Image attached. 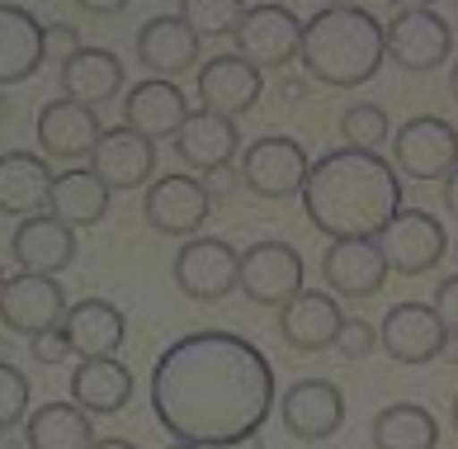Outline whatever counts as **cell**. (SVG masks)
<instances>
[{
    "label": "cell",
    "instance_id": "1",
    "mask_svg": "<svg viewBox=\"0 0 458 449\" xmlns=\"http://www.w3.org/2000/svg\"><path fill=\"white\" fill-rule=\"evenodd\" d=\"M275 407V365L236 332H190L151 369V417L180 445H246Z\"/></svg>",
    "mask_w": 458,
    "mask_h": 449
},
{
    "label": "cell",
    "instance_id": "2",
    "mask_svg": "<svg viewBox=\"0 0 458 449\" xmlns=\"http://www.w3.org/2000/svg\"><path fill=\"white\" fill-rule=\"evenodd\" d=\"M402 209V176L383 151L341 147L317 157L302 185V213L321 237H378Z\"/></svg>",
    "mask_w": 458,
    "mask_h": 449
},
{
    "label": "cell",
    "instance_id": "3",
    "mask_svg": "<svg viewBox=\"0 0 458 449\" xmlns=\"http://www.w3.org/2000/svg\"><path fill=\"white\" fill-rule=\"evenodd\" d=\"M387 57V33L383 20L369 14L364 5H321L308 24H302V76L331 91H354L378 76Z\"/></svg>",
    "mask_w": 458,
    "mask_h": 449
},
{
    "label": "cell",
    "instance_id": "4",
    "mask_svg": "<svg viewBox=\"0 0 458 449\" xmlns=\"http://www.w3.org/2000/svg\"><path fill=\"white\" fill-rule=\"evenodd\" d=\"M308 151H302L298 137H284V133H265L256 137L250 147H242V185L250 189L256 199H293L302 194V185H308Z\"/></svg>",
    "mask_w": 458,
    "mask_h": 449
},
{
    "label": "cell",
    "instance_id": "5",
    "mask_svg": "<svg viewBox=\"0 0 458 449\" xmlns=\"http://www.w3.org/2000/svg\"><path fill=\"white\" fill-rule=\"evenodd\" d=\"M208 189L190 170H171V176H151L142 185V218L151 232L161 237H199V228L208 222Z\"/></svg>",
    "mask_w": 458,
    "mask_h": 449
},
{
    "label": "cell",
    "instance_id": "6",
    "mask_svg": "<svg viewBox=\"0 0 458 449\" xmlns=\"http://www.w3.org/2000/svg\"><path fill=\"white\" fill-rule=\"evenodd\" d=\"M175 289L194 303H223L236 289L242 274V251L223 237H184V246L175 251Z\"/></svg>",
    "mask_w": 458,
    "mask_h": 449
},
{
    "label": "cell",
    "instance_id": "7",
    "mask_svg": "<svg viewBox=\"0 0 458 449\" xmlns=\"http://www.w3.org/2000/svg\"><path fill=\"white\" fill-rule=\"evenodd\" d=\"M393 166L406 180H445L458 166V128L435 114H416L393 133Z\"/></svg>",
    "mask_w": 458,
    "mask_h": 449
},
{
    "label": "cell",
    "instance_id": "8",
    "mask_svg": "<svg viewBox=\"0 0 458 449\" xmlns=\"http://www.w3.org/2000/svg\"><path fill=\"white\" fill-rule=\"evenodd\" d=\"M232 43H236V53H242L246 62H256L260 72H279V66H288L302 47V20L284 5V0L246 5Z\"/></svg>",
    "mask_w": 458,
    "mask_h": 449
},
{
    "label": "cell",
    "instance_id": "9",
    "mask_svg": "<svg viewBox=\"0 0 458 449\" xmlns=\"http://www.w3.org/2000/svg\"><path fill=\"white\" fill-rule=\"evenodd\" d=\"M302 280H308V270H302V255L288 246V241L265 237V241H250V246L242 251L236 289H242L250 303L275 307V313H279V307L302 289Z\"/></svg>",
    "mask_w": 458,
    "mask_h": 449
},
{
    "label": "cell",
    "instance_id": "10",
    "mask_svg": "<svg viewBox=\"0 0 458 449\" xmlns=\"http://www.w3.org/2000/svg\"><path fill=\"white\" fill-rule=\"evenodd\" d=\"M378 246L387 255L393 274H430L449 251V232L439 228V218L426 209H397L378 228Z\"/></svg>",
    "mask_w": 458,
    "mask_h": 449
},
{
    "label": "cell",
    "instance_id": "11",
    "mask_svg": "<svg viewBox=\"0 0 458 449\" xmlns=\"http://www.w3.org/2000/svg\"><path fill=\"white\" fill-rule=\"evenodd\" d=\"M66 317V293L57 284V274H33V270H20L10 274L5 289H0V326L14 336H43L62 326Z\"/></svg>",
    "mask_w": 458,
    "mask_h": 449
},
{
    "label": "cell",
    "instance_id": "12",
    "mask_svg": "<svg viewBox=\"0 0 458 449\" xmlns=\"http://www.w3.org/2000/svg\"><path fill=\"white\" fill-rule=\"evenodd\" d=\"M387 274H393V265H387L378 237H335L331 246L321 251V280H327V289L345 303L383 293Z\"/></svg>",
    "mask_w": 458,
    "mask_h": 449
},
{
    "label": "cell",
    "instance_id": "13",
    "mask_svg": "<svg viewBox=\"0 0 458 449\" xmlns=\"http://www.w3.org/2000/svg\"><path fill=\"white\" fill-rule=\"evenodd\" d=\"M383 33H387V62H397L402 72H435L454 53V29L435 10H397L383 24Z\"/></svg>",
    "mask_w": 458,
    "mask_h": 449
},
{
    "label": "cell",
    "instance_id": "14",
    "mask_svg": "<svg viewBox=\"0 0 458 449\" xmlns=\"http://www.w3.org/2000/svg\"><path fill=\"white\" fill-rule=\"evenodd\" d=\"M194 95H199V109H213V114H227V118H242L260 105L265 95V72L256 62H246L242 53H223V57H208L194 76Z\"/></svg>",
    "mask_w": 458,
    "mask_h": 449
},
{
    "label": "cell",
    "instance_id": "15",
    "mask_svg": "<svg viewBox=\"0 0 458 449\" xmlns=\"http://www.w3.org/2000/svg\"><path fill=\"white\" fill-rule=\"evenodd\" d=\"M449 332L430 303H393L378 326V350L397 365H430L445 355Z\"/></svg>",
    "mask_w": 458,
    "mask_h": 449
},
{
    "label": "cell",
    "instance_id": "16",
    "mask_svg": "<svg viewBox=\"0 0 458 449\" xmlns=\"http://www.w3.org/2000/svg\"><path fill=\"white\" fill-rule=\"evenodd\" d=\"M99 124L95 105H81V99L62 95V99H47L33 118V137H38V151L53 161H90V151L99 142Z\"/></svg>",
    "mask_w": 458,
    "mask_h": 449
},
{
    "label": "cell",
    "instance_id": "17",
    "mask_svg": "<svg viewBox=\"0 0 458 449\" xmlns=\"http://www.w3.org/2000/svg\"><path fill=\"white\" fill-rule=\"evenodd\" d=\"M341 322H345V313H341V298L331 289H298L279 307V336L298 355L331 350L335 336H341Z\"/></svg>",
    "mask_w": 458,
    "mask_h": 449
},
{
    "label": "cell",
    "instance_id": "18",
    "mask_svg": "<svg viewBox=\"0 0 458 449\" xmlns=\"http://www.w3.org/2000/svg\"><path fill=\"white\" fill-rule=\"evenodd\" d=\"M279 421L293 440L321 445V440H331L345 421V393L335 384H327V378H298L279 402Z\"/></svg>",
    "mask_w": 458,
    "mask_h": 449
},
{
    "label": "cell",
    "instance_id": "19",
    "mask_svg": "<svg viewBox=\"0 0 458 449\" xmlns=\"http://www.w3.org/2000/svg\"><path fill=\"white\" fill-rule=\"evenodd\" d=\"M184 118H190V99H184V91L171 76H147L123 91V124L132 133L151 137V142L175 137Z\"/></svg>",
    "mask_w": 458,
    "mask_h": 449
},
{
    "label": "cell",
    "instance_id": "20",
    "mask_svg": "<svg viewBox=\"0 0 458 449\" xmlns=\"http://www.w3.org/2000/svg\"><path fill=\"white\" fill-rule=\"evenodd\" d=\"M86 166L109 189H142L151 176H157V142L142 137V133H132L128 124L123 128H105Z\"/></svg>",
    "mask_w": 458,
    "mask_h": 449
},
{
    "label": "cell",
    "instance_id": "21",
    "mask_svg": "<svg viewBox=\"0 0 458 449\" xmlns=\"http://www.w3.org/2000/svg\"><path fill=\"white\" fill-rule=\"evenodd\" d=\"M10 255L20 270L33 274H62L76 261V228H66L57 213H29L20 218V228L10 232Z\"/></svg>",
    "mask_w": 458,
    "mask_h": 449
},
{
    "label": "cell",
    "instance_id": "22",
    "mask_svg": "<svg viewBox=\"0 0 458 449\" xmlns=\"http://www.w3.org/2000/svg\"><path fill=\"white\" fill-rule=\"evenodd\" d=\"M175 157L194 170V176H203V170L213 166H227L242 157V128H236V118L227 114H213V109H199L180 124V133L171 137Z\"/></svg>",
    "mask_w": 458,
    "mask_h": 449
},
{
    "label": "cell",
    "instance_id": "23",
    "mask_svg": "<svg viewBox=\"0 0 458 449\" xmlns=\"http://www.w3.org/2000/svg\"><path fill=\"white\" fill-rule=\"evenodd\" d=\"M138 62L147 66L151 76H184L194 72L199 62V47L203 39L180 20V14H151V20L138 29Z\"/></svg>",
    "mask_w": 458,
    "mask_h": 449
},
{
    "label": "cell",
    "instance_id": "24",
    "mask_svg": "<svg viewBox=\"0 0 458 449\" xmlns=\"http://www.w3.org/2000/svg\"><path fill=\"white\" fill-rule=\"evenodd\" d=\"M62 336L72 341L76 359L118 355V345H123V336H128V317L118 313L109 298H81V303H66Z\"/></svg>",
    "mask_w": 458,
    "mask_h": 449
},
{
    "label": "cell",
    "instance_id": "25",
    "mask_svg": "<svg viewBox=\"0 0 458 449\" xmlns=\"http://www.w3.org/2000/svg\"><path fill=\"white\" fill-rule=\"evenodd\" d=\"M57 72H62L57 76L62 95L81 99V105H95V109L128 91V72H123V62H118V53H109V47H81V53H72Z\"/></svg>",
    "mask_w": 458,
    "mask_h": 449
},
{
    "label": "cell",
    "instance_id": "26",
    "mask_svg": "<svg viewBox=\"0 0 458 449\" xmlns=\"http://www.w3.org/2000/svg\"><path fill=\"white\" fill-rule=\"evenodd\" d=\"M53 170L38 151H0V213L5 218H29L47 209L53 194Z\"/></svg>",
    "mask_w": 458,
    "mask_h": 449
},
{
    "label": "cell",
    "instance_id": "27",
    "mask_svg": "<svg viewBox=\"0 0 458 449\" xmlns=\"http://www.w3.org/2000/svg\"><path fill=\"white\" fill-rule=\"evenodd\" d=\"M43 66V24L24 5L0 0V91L20 85Z\"/></svg>",
    "mask_w": 458,
    "mask_h": 449
},
{
    "label": "cell",
    "instance_id": "28",
    "mask_svg": "<svg viewBox=\"0 0 458 449\" xmlns=\"http://www.w3.org/2000/svg\"><path fill=\"white\" fill-rule=\"evenodd\" d=\"M109 194L114 189L95 176L90 166H72L53 180V194H47V213H57L66 228H95L109 213Z\"/></svg>",
    "mask_w": 458,
    "mask_h": 449
},
{
    "label": "cell",
    "instance_id": "29",
    "mask_svg": "<svg viewBox=\"0 0 458 449\" xmlns=\"http://www.w3.org/2000/svg\"><path fill=\"white\" fill-rule=\"evenodd\" d=\"M72 397L90 417H114L132 402V374L123 359L114 355H99V359H81L76 374H72Z\"/></svg>",
    "mask_w": 458,
    "mask_h": 449
},
{
    "label": "cell",
    "instance_id": "30",
    "mask_svg": "<svg viewBox=\"0 0 458 449\" xmlns=\"http://www.w3.org/2000/svg\"><path fill=\"white\" fill-rule=\"evenodd\" d=\"M24 440L29 449H90L95 430H90V411L76 402H43L38 411L24 417Z\"/></svg>",
    "mask_w": 458,
    "mask_h": 449
},
{
    "label": "cell",
    "instance_id": "31",
    "mask_svg": "<svg viewBox=\"0 0 458 449\" xmlns=\"http://www.w3.org/2000/svg\"><path fill=\"white\" fill-rule=\"evenodd\" d=\"M373 445L383 449H435L439 445V426L420 402H387L369 430Z\"/></svg>",
    "mask_w": 458,
    "mask_h": 449
},
{
    "label": "cell",
    "instance_id": "32",
    "mask_svg": "<svg viewBox=\"0 0 458 449\" xmlns=\"http://www.w3.org/2000/svg\"><path fill=\"white\" fill-rule=\"evenodd\" d=\"M341 137H345V147L383 151L387 137H393V114H387L383 105H369V99H360V105H350V109L341 114Z\"/></svg>",
    "mask_w": 458,
    "mask_h": 449
},
{
    "label": "cell",
    "instance_id": "33",
    "mask_svg": "<svg viewBox=\"0 0 458 449\" xmlns=\"http://www.w3.org/2000/svg\"><path fill=\"white\" fill-rule=\"evenodd\" d=\"M246 14V0H180V20L199 39H232Z\"/></svg>",
    "mask_w": 458,
    "mask_h": 449
},
{
    "label": "cell",
    "instance_id": "34",
    "mask_svg": "<svg viewBox=\"0 0 458 449\" xmlns=\"http://www.w3.org/2000/svg\"><path fill=\"white\" fill-rule=\"evenodd\" d=\"M29 417V378L0 359V436Z\"/></svg>",
    "mask_w": 458,
    "mask_h": 449
},
{
    "label": "cell",
    "instance_id": "35",
    "mask_svg": "<svg viewBox=\"0 0 458 449\" xmlns=\"http://www.w3.org/2000/svg\"><path fill=\"white\" fill-rule=\"evenodd\" d=\"M335 350L345 359H369L378 350V326L364 322V317H345L341 322V336H335Z\"/></svg>",
    "mask_w": 458,
    "mask_h": 449
},
{
    "label": "cell",
    "instance_id": "36",
    "mask_svg": "<svg viewBox=\"0 0 458 449\" xmlns=\"http://www.w3.org/2000/svg\"><path fill=\"white\" fill-rule=\"evenodd\" d=\"M81 47H86V43H81V33L72 24H43V62L62 66L72 53H81Z\"/></svg>",
    "mask_w": 458,
    "mask_h": 449
},
{
    "label": "cell",
    "instance_id": "37",
    "mask_svg": "<svg viewBox=\"0 0 458 449\" xmlns=\"http://www.w3.org/2000/svg\"><path fill=\"white\" fill-rule=\"evenodd\" d=\"M199 180H203V189H208V199H213V203H232V194H236V189H246V185H242V166H236V161L203 170Z\"/></svg>",
    "mask_w": 458,
    "mask_h": 449
},
{
    "label": "cell",
    "instance_id": "38",
    "mask_svg": "<svg viewBox=\"0 0 458 449\" xmlns=\"http://www.w3.org/2000/svg\"><path fill=\"white\" fill-rule=\"evenodd\" d=\"M29 355L38 359L43 369H53V365H66V359H72V341L62 336V326H53V332H43V336L29 341Z\"/></svg>",
    "mask_w": 458,
    "mask_h": 449
},
{
    "label": "cell",
    "instance_id": "39",
    "mask_svg": "<svg viewBox=\"0 0 458 449\" xmlns=\"http://www.w3.org/2000/svg\"><path fill=\"white\" fill-rule=\"evenodd\" d=\"M430 307L439 313V322H445V332H449V336H458V274H449V280H439V289H435Z\"/></svg>",
    "mask_w": 458,
    "mask_h": 449
},
{
    "label": "cell",
    "instance_id": "40",
    "mask_svg": "<svg viewBox=\"0 0 458 449\" xmlns=\"http://www.w3.org/2000/svg\"><path fill=\"white\" fill-rule=\"evenodd\" d=\"M76 5L86 10V14H99V20H109V14H123L132 0H76Z\"/></svg>",
    "mask_w": 458,
    "mask_h": 449
},
{
    "label": "cell",
    "instance_id": "41",
    "mask_svg": "<svg viewBox=\"0 0 458 449\" xmlns=\"http://www.w3.org/2000/svg\"><path fill=\"white\" fill-rule=\"evenodd\" d=\"M439 185H445V189H439V194H445V213H449V218H458V166H454Z\"/></svg>",
    "mask_w": 458,
    "mask_h": 449
},
{
    "label": "cell",
    "instance_id": "42",
    "mask_svg": "<svg viewBox=\"0 0 458 449\" xmlns=\"http://www.w3.org/2000/svg\"><path fill=\"white\" fill-rule=\"evenodd\" d=\"M302 91H308L302 81H284V85H279V95H284V99H302Z\"/></svg>",
    "mask_w": 458,
    "mask_h": 449
},
{
    "label": "cell",
    "instance_id": "43",
    "mask_svg": "<svg viewBox=\"0 0 458 449\" xmlns=\"http://www.w3.org/2000/svg\"><path fill=\"white\" fill-rule=\"evenodd\" d=\"M387 5H393V10H430L435 0H387Z\"/></svg>",
    "mask_w": 458,
    "mask_h": 449
},
{
    "label": "cell",
    "instance_id": "44",
    "mask_svg": "<svg viewBox=\"0 0 458 449\" xmlns=\"http://www.w3.org/2000/svg\"><path fill=\"white\" fill-rule=\"evenodd\" d=\"M449 95H454V105H458V62L449 66Z\"/></svg>",
    "mask_w": 458,
    "mask_h": 449
},
{
    "label": "cell",
    "instance_id": "45",
    "mask_svg": "<svg viewBox=\"0 0 458 449\" xmlns=\"http://www.w3.org/2000/svg\"><path fill=\"white\" fill-rule=\"evenodd\" d=\"M5 118H10V99L0 95V124H5Z\"/></svg>",
    "mask_w": 458,
    "mask_h": 449
},
{
    "label": "cell",
    "instance_id": "46",
    "mask_svg": "<svg viewBox=\"0 0 458 449\" xmlns=\"http://www.w3.org/2000/svg\"><path fill=\"white\" fill-rule=\"evenodd\" d=\"M449 411H454V417H449V421H454V436H458V393H454V407H449Z\"/></svg>",
    "mask_w": 458,
    "mask_h": 449
},
{
    "label": "cell",
    "instance_id": "47",
    "mask_svg": "<svg viewBox=\"0 0 458 449\" xmlns=\"http://www.w3.org/2000/svg\"><path fill=\"white\" fill-rule=\"evenodd\" d=\"M321 5H360V0H321Z\"/></svg>",
    "mask_w": 458,
    "mask_h": 449
},
{
    "label": "cell",
    "instance_id": "48",
    "mask_svg": "<svg viewBox=\"0 0 458 449\" xmlns=\"http://www.w3.org/2000/svg\"><path fill=\"white\" fill-rule=\"evenodd\" d=\"M0 289H5V265H0Z\"/></svg>",
    "mask_w": 458,
    "mask_h": 449
},
{
    "label": "cell",
    "instance_id": "49",
    "mask_svg": "<svg viewBox=\"0 0 458 449\" xmlns=\"http://www.w3.org/2000/svg\"><path fill=\"white\" fill-rule=\"evenodd\" d=\"M246 5H269V0H246Z\"/></svg>",
    "mask_w": 458,
    "mask_h": 449
},
{
    "label": "cell",
    "instance_id": "50",
    "mask_svg": "<svg viewBox=\"0 0 458 449\" xmlns=\"http://www.w3.org/2000/svg\"><path fill=\"white\" fill-rule=\"evenodd\" d=\"M454 5H458V0H454Z\"/></svg>",
    "mask_w": 458,
    "mask_h": 449
}]
</instances>
